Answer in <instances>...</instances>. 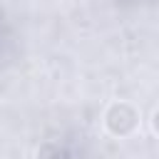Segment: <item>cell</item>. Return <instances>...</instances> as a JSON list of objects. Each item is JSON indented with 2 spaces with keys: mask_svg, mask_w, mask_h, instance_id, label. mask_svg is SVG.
<instances>
[{
  "mask_svg": "<svg viewBox=\"0 0 159 159\" xmlns=\"http://www.w3.org/2000/svg\"><path fill=\"white\" fill-rule=\"evenodd\" d=\"M104 127L114 137H129L139 127V112L129 102H114L104 114Z\"/></svg>",
  "mask_w": 159,
  "mask_h": 159,
  "instance_id": "1",
  "label": "cell"
}]
</instances>
